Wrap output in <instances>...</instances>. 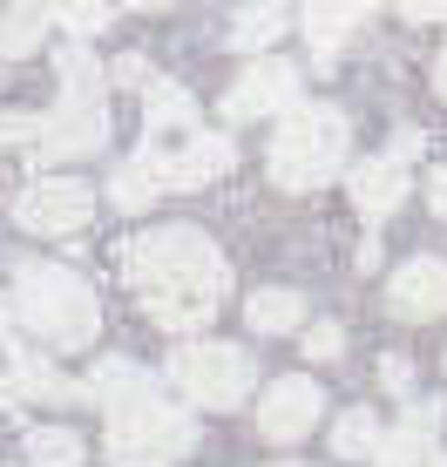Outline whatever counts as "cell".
Returning a JSON list of instances; mask_svg holds the SVG:
<instances>
[{
	"instance_id": "44dd1931",
	"label": "cell",
	"mask_w": 447,
	"mask_h": 467,
	"mask_svg": "<svg viewBox=\"0 0 447 467\" xmlns=\"http://www.w3.org/2000/svg\"><path fill=\"white\" fill-rule=\"evenodd\" d=\"M47 21H55V0H14L7 27H0V47H7V55H35Z\"/></svg>"
},
{
	"instance_id": "8fae6325",
	"label": "cell",
	"mask_w": 447,
	"mask_h": 467,
	"mask_svg": "<svg viewBox=\"0 0 447 467\" xmlns=\"http://www.w3.org/2000/svg\"><path fill=\"white\" fill-rule=\"evenodd\" d=\"M387 305H393V318H441L447 312V265L441 257H407L387 278Z\"/></svg>"
},
{
	"instance_id": "836d02e7",
	"label": "cell",
	"mask_w": 447,
	"mask_h": 467,
	"mask_svg": "<svg viewBox=\"0 0 447 467\" xmlns=\"http://www.w3.org/2000/svg\"><path fill=\"white\" fill-rule=\"evenodd\" d=\"M251 7H278V14H285V0H251Z\"/></svg>"
},
{
	"instance_id": "8992f818",
	"label": "cell",
	"mask_w": 447,
	"mask_h": 467,
	"mask_svg": "<svg viewBox=\"0 0 447 467\" xmlns=\"http://www.w3.org/2000/svg\"><path fill=\"white\" fill-rule=\"evenodd\" d=\"M170 379H177L183 400H197V407H237V400L251 393V379H258V366H251V352H237V346L190 339V346L170 352Z\"/></svg>"
},
{
	"instance_id": "d6a6232c",
	"label": "cell",
	"mask_w": 447,
	"mask_h": 467,
	"mask_svg": "<svg viewBox=\"0 0 447 467\" xmlns=\"http://www.w3.org/2000/svg\"><path fill=\"white\" fill-rule=\"evenodd\" d=\"M122 7H170V0H122Z\"/></svg>"
},
{
	"instance_id": "ba28073f",
	"label": "cell",
	"mask_w": 447,
	"mask_h": 467,
	"mask_svg": "<svg viewBox=\"0 0 447 467\" xmlns=\"http://www.w3.org/2000/svg\"><path fill=\"white\" fill-rule=\"evenodd\" d=\"M318 413H326V393H318V379L285 373V379H271L265 400H258V433H265L271 447H292V441H306V433L318 427Z\"/></svg>"
},
{
	"instance_id": "277c9868",
	"label": "cell",
	"mask_w": 447,
	"mask_h": 467,
	"mask_svg": "<svg viewBox=\"0 0 447 467\" xmlns=\"http://www.w3.org/2000/svg\"><path fill=\"white\" fill-rule=\"evenodd\" d=\"M197 447V420L177 413L163 393H142L130 407H109V461L116 467H170Z\"/></svg>"
},
{
	"instance_id": "d4e9b609",
	"label": "cell",
	"mask_w": 447,
	"mask_h": 467,
	"mask_svg": "<svg viewBox=\"0 0 447 467\" xmlns=\"http://www.w3.org/2000/svg\"><path fill=\"white\" fill-rule=\"evenodd\" d=\"M61 95H102V68H95L82 47H68V55H61Z\"/></svg>"
},
{
	"instance_id": "ffe728a7",
	"label": "cell",
	"mask_w": 447,
	"mask_h": 467,
	"mask_svg": "<svg viewBox=\"0 0 447 467\" xmlns=\"http://www.w3.org/2000/svg\"><path fill=\"white\" fill-rule=\"evenodd\" d=\"M379 413H366V407H346L339 420H332V454L339 461H373L379 454Z\"/></svg>"
},
{
	"instance_id": "4fadbf2b",
	"label": "cell",
	"mask_w": 447,
	"mask_h": 467,
	"mask_svg": "<svg viewBox=\"0 0 447 467\" xmlns=\"http://www.w3.org/2000/svg\"><path fill=\"white\" fill-rule=\"evenodd\" d=\"M346 190H353V203H359L366 217H393L407 203V163L393 150L387 156H366V163L346 170Z\"/></svg>"
},
{
	"instance_id": "5bb4252c",
	"label": "cell",
	"mask_w": 447,
	"mask_h": 467,
	"mask_svg": "<svg viewBox=\"0 0 447 467\" xmlns=\"http://www.w3.org/2000/svg\"><path fill=\"white\" fill-rule=\"evenodd\" d=\"M373 7H379V0H306V41H312L318 68H332V55L353 41V27H359Z\"/></svg>"
},
{
	"instance_id": "83f0119b",
	"label": "cell",
	"mask_w": 447,
	"mask_h": 467,
	"mask_svg": "<svg viewBox=\"0 0 447 467\" xmlns=\"http://www.w3.org/2000/svg\"><path fill=\"white\" fill-rule=\"evenodd\" d=\"M407 21H447V0H400Z\"/></svg>"
},
{
	"instance_id": "ac0fdd59",
	"label": "cell",
	"mask_w": 447,
	"mask_h": 467,
	"mask_svg": "<svg viewBox=\"0 0 447 467\" xmlns=\"http://www.w3.org/2000/svg\"><path fill=\"white\" fill-rule=\"evenodd\" d=\"M142 393H156V379L142 373L136 359H102L88 373V400L95 407H130V400H142Z\"/></svg>"
},
{
	"instance_id": "e575fe53",
	"label": "cell",
	"mask_w": 447,
	"mask_h": 467,
	"mask_svg": "<svg viewBox=\"0 0 447 467\" xmlns=\"http://www.w3.org/2000/svg\"><path fill=\"white\" fill-rule=\"evenodd\" d=\"M427 467H447V454H434V461H427Z\"/></svg>"
},
{
	"instance_id": "9a60e30c",
	"label": "cell",
	"mask_w": 447,
	"mask_h": 467,
	"mask_svg": "<svg viewBox=\"0 0 447 467\" xmlns=\"http://www.w3.org/2000/svg\"><path fill=\"white\" fill-rule=\"evenodd\" d=\"M434 427H441V400H413L407 420L393 427V433H379V454L366 461V467H421L427 447H434Z\"/></svg>"
},
{
	"instance_id": "7402d4cb",
	"label": "cell",
	"mask_w": 447,
	"mask_h": 467,
	"mask_svg": "<svg viewBox=\"0 0 447 467\" xmlns=\"http://www.w3.org/2000/svg\"><path fill=\"white\" fill-rule=\"evenodd\" d=\"M278 35H285V14L278 7H244V14H237V27H231V47H237V55H265Z\"/></svg>"
},
{
	"instance_id": "30bf717a",
	"label": "cell",
	"mask_w": 447,
	"mask_h": 467,
	"mask_svg": "<svg viewBox=\"0 0 447 467\" xmlns=\"http://www.w3.org/2000/svg\"><path fill=\"white\" fill-rule=\"evenodd\" d=\"M21 400H88V386H68L47 359L14 346V332H0V407H21Z\"/></svg>"
},
{
	"instance_id": "5b68a950",
	"label": "cell",
	"mask_w": 447,
	"mask_h": 467,
	"mask_svg": "<svg viewBox=\"0 0 447 467\" xmlns=\"http://www.w3.org/2000/svg\"><path fill=\"white\" fill-rule=\"evenodd\" d=\"M0 142L41 156V163H55V156H88V150L109 142L102 95H61L55 116H0Z\"/></svg>"
},
{
	"instance_id": "6da1fadb",
	"label": "cell",
	"mask_w": 447,
	"mask_h": 467,
	"mask_svg": "<svg viewBox=\"0 0 447 467\" xmlns=\"http://www.w3.org/2000/svg\"><path fill=\"white\" fill-rule=\"evenodd\" d=\"M122 278L142 298V312L163 332H197L211 326V312L231 292V271H224V251L190 223H156L122 244Z\"/></svg>"
},
{
	"instance_id": "cb8c5ba5",
	"label": "cell",
	"mask_w": 447,
	"mask_h": 467,
	"mask_svg": "<svg viewBox=\"0 0 447 467\" xmlns=\"http://www.w3.org/2000/svg\"><path fill=\"white\" fill-rule=\"evenodd\" d=\"M55 21L68 35H102L109 27V0H55Z\"/></svg>"
},
{
	"instance_id": "4316f807",
	"label": "cell",
	"mask_w": 447,
	"mask_h": 467,
	"mask_svg": "<svg viewBox=\"0 0 447 467\" xmlns=\"http://www.w3.org/2000/svg\"><path fill=\"white\" fill-rule=\"evenodd\" d=\"M379 386H387V393H413V359L387 352V359H379Z\"/></svg>"
},
{
	"instance_id": "1f68e13d",
	"label": "cell",
	"mask_w": 447,
	"mask_h": 467,
	"mask_svg": "<svg viewBox=\"0 0 447 467\" xmlns=\"http://www.w3.org/2000/svg\"><path fill=\"white\" fill-rule=\"evenodd\" d=\"M0 332H14V305L7 298H0Z\"/></svg>"
},
{
	"instance_id": "f1b7e54d",
	"label": "cell",
	"mask_w": 447,
	"mask_h": 467,
	"mask_svg": "<svg viewBox=\"0 0 447 467\" xmlns=\"http://www.w3.org/2000/svg\"><path fill=\"white\" fill-rule=\"evenodd\" d=\"M116 82H122V88H150V68H142L136 55H122V61H116Z\"/></svg>"
},
{
	"instance_id": "d590c367",
	"label": "cell",
	"mask_w": 447,
	"mask_h": 467,
	"mask_svg": "<svg viewBox=\"0 0 447 467\" xmlns=\"http://www.w3.org/2000/svg\"><path fill=\"white\" fill-rule=\"evenodd\" d=\"M278 467H298V461H278Z\"/></svg>"
},
{
	"instance_id": "3957f363",
	"label": "cell",
	"mask_w": 447,
	"mask_h": 467,
	"mask_svg": "<svg viewBox=\"0 0 447 467\" xmlns=\"http://www.w3.org/2000/svg\"><path fill=\"white\" fill-rule=\"evenodd\" d=\"M353 150V129H346L339 109L326 102H292L285 122L271 129V183L278 190H318L332 183Z\"/></svg>"
},
{
	"instance_id": "7a4b0ae2",
	"label": "cell",
	"mask_w": 447,
	"mask_h": 467,
	"mask_svg": "<svg viewBox=\"0 0 447 467\" xmlns=\"http://www.w3.org/2000/svg\"><path fill=\"white\" fill-rule=\"evenodd\" d=\"M14 318H21L35 339L47 346H88L95 326H102V305L68 265H41V257H21L14 265Z\"/></svg>"
},
{
	"instance_id": "4dcf8cb0",
	"label": "cell",
	"mask_w": 447,
	"mask_h": 467,
	"mask_svg": "<svg viewBox=\"0 0 447 467\" xmlns=\"http://www.w3.org/2000/svg\"><path fill=\"white\" fill-rule=\"evenodd\" d=\"M434 88H441V102H447V47H441V61H434Z\"/></svg>"
},
{
	"instance_id": "484cf974",
	"label": "cell",
	"mask_w": 447,
	"mask_h": 467,
	"mask_svg": "<svg viewBox=\"0 0 447 467\" xmlns=\"http://www.w3.org/2000/svg\"><path fill=\"white\" fill-rule=\"evenodd\" d=\"M306 352H312V359H339V352H346V332L332 326V318H318V326H306Z\"/></svg>"
},
{
	"instance_id": "2e32d148",
	"label": "cell",
	"mask_w": 447,
	"mask_h": 467,
	"mask_svg": "<svg viewBox=\"0 0 447 467\" xmlns=\"http://www.w3.org/2000/svg\"><path fill=\"white\" fill-rule=\"evenodd\" d=\"M231 163H237L231 136H190L177 150V163H170V190H203V183H217Z\"/></svg>"
},
{
	"instance_id": "e0dca14e",
	"label": "cell",
	"mask_w": 447,
	"mask_h": 467,
	"mask_svg": "<svg viewBox=\"0 0 447 467\" xmlns=\"http://www.w3.org/2000/svg\"><path fill=\"white\" fill-rule=\"evenodd\" d=\"M244 326L271 332V339H278V332H298V326H306V298L285 292V285H265V292L244 298Z\"/></svg>"
},
{
	"instance_id": "f546056e",
	"label": "cell",
	"mask_w": 447,
	"mask_h": 467,
	"mask_svg": "<svg viewBox=\"0 0 447 467\" xmlns=\"http://www.w3.org/2000/svg\"><path fill=\"white\" fill-rule=\"evenodd\" d=\"M427 203H434V217H447V170L427 176Z\"/></svg>"
},
{
	"instance_id": "9c48e42d",
	"label": "cell",
	"mask_w": 447,
	"mask_h": 467,
	"mask_svg": "<svg viewBox=\"0 0 447 467\" xmlns=\"http://www.w3.org/2000/svg\"><path fill=\"white\" fill-rule=\"evenodd\" d=\"M298 102V68L285 55H251V68L237 75V88L224 95V116L231 122H258L271 109H292Z\"/></svg>"
},
{
	"instance_id": "52a82bcc",
	"label": "cell",
	"mask_w": 447,
	"mask_h": 467,
	"mask_svg": "<svg viewBox=\"0 0 447 467\" xmlns=\"http://www.w3.org/2000/svg\"><path fill=\"white\" fill-rule=\"evenodd\" d=\"M88 217H95V190L82 176H41L14 197V223L35 237H75Z\"/></svg>"
},
{
	"instance_id": "7c38bea8",
	"label": "cell",
	"mask_w": 447,
	"mask_h": 467,
	"mask_svg": "<svg viewBox=\"0 0 447 467\" xmlns=\"http://www.w3.org/2000/svg\"><path fill=\"white\" fill-rule=\"evenodd\" d=\"M170 163H177V156L163 150V136H142V150L116 170V183H109L116 211H130V217H136V211H150V203L170 190Z\"/></svg>"
},
{
	"instance_id": "d6986e66",
	"label": "cell",
	"mask_w": 447,
	"mask_h": 467,
	"mask_svg": "<svg viewBox=\"0 0 447 467\" xmlns=\"http://www.w3.org/2000/svg\"><path fill=\"white\" fill-rule=\"evenodd\" d=\"M142 122H150V136H170V129L183 136V129L197 122V102H190L177 82H150L142 88Z\"/></svg>"
},
{
	"instance_id": "603a6c76",
	"label": "cell",
	"mask_w": 447,
	"mask_h": 467,
	"mask_svg": "<svg viewBox=\"0 0 447 467\" xmlns=\"http://www.w3.org/2000/svg\"><path fill=\"white\" fill-rule=\"evenodd\" d=\"M27 461L35 467H82V441L68 427H35L27 433Z\"/></svg>"
}]
</instances>
